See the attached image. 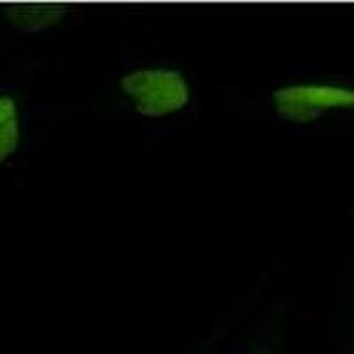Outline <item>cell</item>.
I'll use <instances>...</instances> for the list:
<instances>
[{"label": "cell", "instance_id": "1", "mask_svg": "<svg viewBox=\"0 0 354 354\" xmlns=\"http://www.w3.org/2000/svg\"><path fill=\"white\" fill-rule=\"evenodd\" d=\"M122 93L137 101V110L144 115L161 117L177 112L188 103V85L177 71L142 69L121 80Z\"/></svg>", "mask_w": 354, "mask_h": 354}, {"label": "cell", "instance_id": "2", "mask_svg": "<svg viewBox=\"0 0 354 354\" xmlns=\"http://www.w3.org/2000/svg\"><path fill=\"white\" fill-rule=\"evenodd\" d=\"M280 115L289 121L312 122L328 109H353L354 91L328 85H296L273 94Z\"/></svg>", "mask_w": 354, "mask_h": 354}, {"label": "cell", "instance_id": "3", "mask_svg": "<svg viewBox=\"0 0 354 354\" xmlns=\"http://www.w3.org/2000/svg\"><path fill=\"white\" fill-rule=\"evenodd\" d=\"M64 12V6L57 4H15L8 6L6 17L21 30L37 32V30L50 27V25H55Z\"/></svg>", "mask_w": 354, "mask_h": 354}, {"label": "cell", "instance_id": "4", "mask_svg": "<svg viewBox=\"0 0 354 354\" xmlns=\"http://www.w3.org/2000/svg\"><path fill=\"white\" fill-rule=\"evenodd\" d=\"M20 142V126H18L17 105L12 97H0V163L11 156Z\"/></svg>", "mask_w": 354, "mask_h": 354}]
</instances>
